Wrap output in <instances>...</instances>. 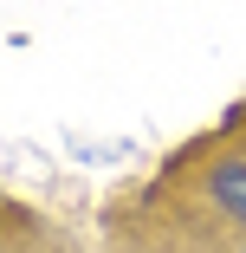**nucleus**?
<instances>
[{
    "label": "nucleus",
    "mask_w": 246,
    "mask_h": 253,
    "mask_svg": "<svg viewBox=\"0 0 246 253\" xmlns=\"http://www.w3.org/2000/svg\"><path fill=\"white\" fill-rule=\"evenodd\" d=\"M208 188H214V201H220L233 221H246V163H214Z\"/></svg>",
    "instance_id": "nucleus-1"
}]
</instances>
